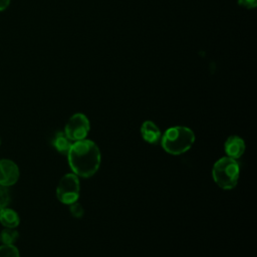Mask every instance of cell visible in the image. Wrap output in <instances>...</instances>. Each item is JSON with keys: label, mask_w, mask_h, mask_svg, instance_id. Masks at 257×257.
Returning <instances> with one entry per match:
<instances>
[{"label": "cell", "mask_w": 257, "mask_h": 257, "mask_svg": "<svg viewBox=\"0 0 257 257\" xmlns=\"http://www.w3.org/2000/svg\"><path fill=\"white\" fill-rule=\"evenodd\" d=\"M68 164L74 175L88 178L93 176L100 165V152L90 140L73 142L67 153Z\"/></svg>", "instance_id": "6da1fadb"}, {"label": "cell", "mask_w": 257, "mask_h": 257, "mask_svg": "<svg viewBox=\"0 0 257 257\" xmlns=\"http://www.w3.org/2000/svg\"><path fill=\"white\" fill-rule=\"evenodd\" d=\"M160 142L168 154L178 156L191 149L195 143V134L187 126H172L162 135Z\"/></svg>", "instance_id": "7a4b0ae2"}, {"label": "cell", "mask_w": 257, "mask_h": 257, "mask_svg": "<svg viewBox=\"0 0 257 257\" xmlns=\"http://www.w3.org/2000/svg\"><path fill=\"white\" fill-rule=\"evenodd\" d=\"M212 176L214 182L223 190H232L236 187L240 168L235 159L223 157L219 159L213 166Z\"/></svg>", "instance_id": "3957f363"}, {"label": "cell", "mask_w": 257, "mask_h": 257, "mask_svg": "<svg viewBox=\"0 0 257 257\" xmlns=\"http://www.w3.org/2000/svg\"><path fill=\"white\" fill-rule=\"evenodd\" d=\"M79 192L80 183L78 177L73 173L64 175L56 187V197L65 205H70L76 202L79 197Z\"/></svg>", "instance_id": "277c9868"}, {"label": "cell", "mask_w": 257, "mask_h": 257, "mask_svg": "<svg viewBox=\"0 0 257 257\" xmlns=\"http://www.w3.org/2000/svg\"><path fill=\"white\" fill-rule=\"evenodd\" d=\"M90 130V122L83 113H75L71 115L64 127L65 136L73 143L84 140Z\"/></svg>", "instance_id": "5b68a950"}, {"label": "cell", "mask_w": 257, "mask_h": 257, "mask_svg": "<svg viewBox=\"0 0 257 257\" xmlns=\"http://www.w3.org/2000/svg\"><path fill=\"white\" fill-rule=\"evenodd\" d=\"M19 169L11 160H0V186L9 187L19 179Z\"/></svg>", "instance_id": "8992f818"}, {"label": "cell", "mask_w": 257, "mask_h": 257, "mask_svg": "<svg viewBox=\"0 0 257 257\" xmlns=\"http://www.w3.org/2000/svg\"><path fill=\"white\" fill-rule=\"evenodd\" d=\"M224 150L227 157L237 160L245 152V143L243 139L238 136H230L225 142Z\"/></svg>", "instance_id": "52a82bcc"}, {"label": "cell", "mask_w": 257, "mask_h": 257, "mask_svg": "<svg viewBox=\"0 0 257 257\" xmlns=\"http://www.w3.org/2000/svg\"><path fill=\"white\" fill-rule=\"evenodd\" d=\"M141 135L143 140L151 145L159 144L162 137L160 128L152 120H146L143 122L141 126Z\"/></svg>", "instance_id": "ba28073f"}, {"label": "cell", "mask_w": 257, "mask_h": 257, "mask_svg": "<svg viewBox=\"0 0 257 257\" xmlns=\"http://www.w3.org/2000/svg\"><path fill=\"white\" fill-rule=\"evenodd\" d=\"M0 223L6 228H16L20 223V218L16 211L6 207L0 210Z\"/></svg>", "instance_id": "9c48e42d"}, {"label": "cell", "mask_w": 257, "mask_h": 257, "mask_svg": "<svg viewBox=\"0 0 257 257\" xmlns=\"http://www.w3.org/2000/svg\"><path fill=\"white\" fill-rule=\"evenodd\" d=\"M52 145L57 152H59L60 154H63V155H67V153L72 145V142L65 136L64 133L58 132L55 134V136L52 140Z\"/></svg>", "instance_id": "30bf717a"}, {"label": "cell", "mask_w": 257, "mask_h": 257, "mask_svg": "<svg viewBox=\"0 0 257 257\" xmlns=\"http://www.w3.org/2000/svg\"><path fill=\"white\" fill-rule=\"evenodd\" d=\"M19 234L15 228H6L3 229L0 233V240L5 245H13L18 239Z\"/></svg>", "instance_id": "8fae6325"}, {"label": "cell", "mask_w": 257, "mask_h": 257, "mask_svg": "<svg viewBox=\"0 0 257 257\" xmlns=\"http://www.w3.org/2000/svg\"><path fill=\"white\" fill-rule=\"evenodd\" d=\"M0 257H20L18 249L14 245H1Z\"/></svg>", "instance_id": "7c38bea8"}, {"label": "cell", "mask_w": 257, "mask_h": 257, "mask_svg": "<svg viewBox=\"0 0 257 257\" xmlns=\"http://www.w3.org/2000/svg\"><path fill=\"white\" fill-rule=\"evenodd\" d=\"M10 203L9 191L4 186H0V210L6 208Z\"/></svg>", "instance_id": "4fadbf2b"}, {"label": "cell", "mask_w": 257, "mask_h": 257, "mask_svg": "<svg viewBox=\"0 0 257 257\" xmlns=\"http://www.w3.org/2000/svg\"><path fill=\"white\" fill-rule=\"evenodd\" d=\"M69 210H70V213L72 216L76 217V218H79L83 215V208L81 206V204L79 203H72L69 205Z\"/></svg>", "instance_id": "5bb4252c"}, {"label": "cell", "mask_w": 257, "mask_h": 257, "mask_svg": "<svg viewBox=\"0 0 257 257\" xmlns=\"http://www.w3.org/2000/svg\"><path fill=\"white\" fill-rule=\"evenodd\" d=\"M238 4L246 9H253L257 5V0H238Z\"/></svg>", "instance_id": "9a60e30c"}, {"label": "cell", "mask_w": 257, "mask_h": 257, "mask_svg": "<svg viewBox=\"0 0 257 257\" xmlns=\"http://www.w3.org/2000/svg\"><path fill=\"white\" fill-rule=\"evenodd\" d=\"M10 4V0H0V11L5 10Z\"/></svg>", "instance_id": "2e32d148"}, {"label": "cell", "mask_w": 257, "mask_h": 257, "mask_svg": "<svg viewBox=\"0 0 257 257\" xmlns=\"http://www.w3.org/2000/svg\"><path fill=\"white\" fill-rule=\"evenodd\" d=\"M0 143H1V142H0Z\"/></svg>", "instance_id": "e0dca14e"}]
</instances>
